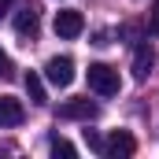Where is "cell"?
Instances as JSON below:
<instances>
[{
  "label": "cell",
  "mask_w": 159,
  "mask_h": 159,
  "mask_svg": "<svg viewBox=\"0 0 159 159\" xmlns=\"http://www.w3.org/2000/svg\"><path fill=\"white\" fill-rule=\"evenodd\" d=\"M85 78H89V89L93 93H100V96H115L119 93V70L115 67H107V63H93L89 70H85Z\"/></svg>",
  "instance_id": "cell-1"
},
{
  "label": "cell",
  "mask_w": 159,
  "mask_h": 159,
  "mask_svg": "<svg viewBox=\"0 0 159 159\" xmlns=\"http://www.w3.org/2000/svg\"><path fill=\"white\" fill-rule=\"evenodd\" d=\"M44 78L52 81L56 89H67V85L74 81V59H70V56H52V59L44 63Z\"/></svg>",
  "instance_id": "cell-2"
},
{
  "label": "cell",
  "mask_w": 159,
  "mask_h": 159,
  "mask_svg": "<svg viewBox=\"0 0 159 159\" xmlns=\"http://www.w3.org/2000/svg\"><path fill=\"white\" fill-rule=\"evenodd\" d=\"M100 115V107L89 100V96H74V100H63L59 104V119H70V122H89Z\"/></svg>",
  "instance_id": "cell-3"
},
{
  "label": "cell",
  "mask_w": 159,
  "mask_h": 159,
  "mask_svg": "<svg viewBox=\"0 0 159 159\" xmlns=\"http://www.w3.org/2000/svg\"><path fill=\"white\" fill-rule=\"evenodd\" d=\"M133 152H137V141H133L129 129H115L111 141H104V156L107 159H129Z\"/></svg>",
  "instance_id": "cell-4"
},
{
  "label": "cell",
  "mask_w": 159,
  "mask_h": 159,
  "mask_svg": "<svg viewBox=\"0 0 159 159\" xmlns=\"http://www.w3.org/2000/svg\"><path fill=\"white\" fill-rule=\"evenodd\" d=\"M52 26H56V34H59V37H78L81 30H85V19H81V11H74V7H67V11H56V22H52Z\"/></svg>",
  "instance_id": "cell-5"
},
{
  "label": "cell",
  "mask_w": 159,
  "mask_h": 159,
  "mask_svg": "<svg viewBox=\"0 0 159 159\" xmlns=\"http://www.w3.org/2000/svg\"><path fill=\"white\" fill-rule=\"evenodd\" d=\"M22 119H26L22 100H15V96H0V126H22Z\"/></svg>",
  "instance_id": "cell-6"
},
{
  "label": "cell",
  "mask_w": 159,
  "mask_h": 159,
  "mask_svg": "<svg viewBox=\"0 0 159 159\" xmlns=\"http://www.w3.org/2000/svg\"><path fill=\"white\" fill-rule=\"evenodd\" d=\"M152 67H156V52H152L148 44H141V48H137V56H133V78L144 81L148 74H152Z\"/></svg>",
  "instance_id": "cell-7"
},
{
  "label": "cell",
  "mask_w": 159,
  "mask_h": 159,
  "mask_svg": "<svg viewBox=\"0 0 159 159\" xmlns=\"http://www.w3.org/2000/svg\"><path fill=\"white\" fill-rule=\"evenodd\" d=\"M37 30H41V22H37V11L34 7H26V11L15 15V34L19 37H37Z\"/></svg>",
  "instance_id": "cell-8"
},
{
  "label": "cell",
  "mask_w": 159,
  "mask_h": 159,
  "mask_svg": "<svg viewBox=\"0 0 159 159\" xmlns=\"http://www.w3.org/2000/svg\"><path fill=\"white\" fill-rule=\"evenodd\" d=\"M22 85H26V93H30V100H34V104H44V100H48V96H44V81H41V74L30 70V74L22 78Z\"/></svg>",
  "instance_id": "cell-9"
},
{
  "label": "cell",
  "mask_w": 159,
  "mask_h": 159,
  "mask_svg": "<svg viewBox=\"0 0 159 159\" xmlns=\"http://www.w3.org/2000/svg\"><path fill=\"white\" fill-rule=\"evenodd\" d=\"M52 156H78V148L70 144V141H63V137H52Z\"/></svg>",
  "instance_id": "cell-10"
},
{
  "label": "cell",
  "mask_w": 159,
  "mask_h": 159,
  "mask_svg": "<svg viewBox=\"0 0 159 159\" xmlns=\"http://www.w3.org/2000/svg\"><path fill=\"white\" fill-rule=\"evenodd\" d=\"M85 144H89V152H96V156H104V137H100L96 129H85Z\"/></svg>",
  "instance_id": "cell-11"
},
{
  "label": "cell",
  "mask_w": 159,
  "mask_h": 159,
  "mask_svg": "<svg viewBox=\"0 0 159 159\" xmlns=\"http://www.w3.org/2000/svg\"><path fill=\"white\" fill-rule=\"evenodd\" d=\"M11 74H15V63H11V56L0 48V78H11Z\"/></svg>",
  "instance_id": "cell-12"
},
{
  "label": "cell",
  "mask_w": 159,
  "mask_h": 159,
  "mask_svg": "<svg viewBox=\"0 0 159 159\" xmlns=\"http://www.w3.org/2000/svg\"><path fill=\"white\" fill-rule=\"evenodd\" d=\"M148 34H159V0L152 4V11H148Z\"/></svg>",
  "instance_id": "cell-13"
},
{
  "label": "cell",
  "mask_w": 159,
  "mask_h": 159,
  "mask_svg": "<svg viewBox=\"0 0 159 159\" xmlns=\"http://www.w3.org/2000/svg\"><path fill=\"white\" fill-rule=\"evenodd\" d=\"M7 4H11V0H0V15H4V11H7Z\"/></svg>",
  "instance_id": "cell-14"
}]
</instances>
